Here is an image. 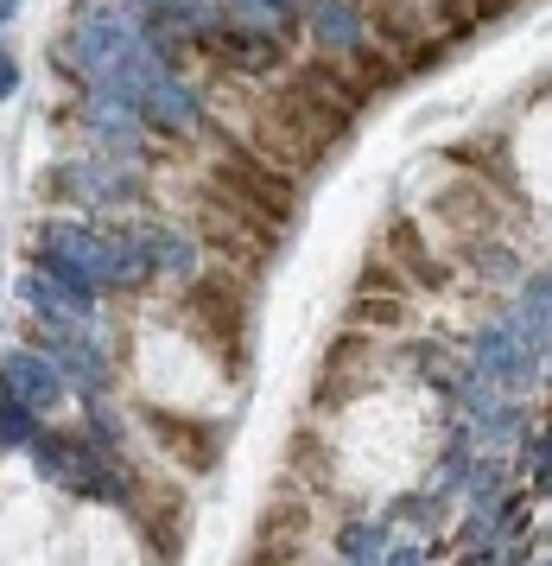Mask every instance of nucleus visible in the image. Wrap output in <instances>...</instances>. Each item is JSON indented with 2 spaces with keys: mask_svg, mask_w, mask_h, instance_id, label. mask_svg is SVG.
<instances>
[{
  "mask_svg": "<svg viewBox=\"0 0 552 566\" xmlns=\"http://www.w3.org/2000/svg\"><path fill=\"white\" fill-rule=\"evenodd\" d=\"M20 293H25V306H39L45 318H57V325H83V318H89V286L64 281V274H51V268L25 274Z\"/></svg>",
  "mask_w": 552,
  "mask_h": 566,
  "instance_id": "nucleus-1",
  "label": "nucleus"
},
{
  "mask_svg": "<svg viewBox=\"0 0 552 566\" xmlns=\"http://www.w3.org/2000/svg\"><path fill=\"white\" fill-rule=\"evenodd\" d=\"M0 376H7V388H13L32 413L64 401V376H57L45 357H32V350H7V357H0Z\"/></svg>",
  "mask_w": 552,
  "mask_h": 566,
  "instance_id": "nucleus-2",
  "label": "nucleus"
},
{
  "mask_svg": "<svg viewBox=\"0 0 552 566\" xmlns=\"http://www.w3.org/2000/svg\"><path fill=\"white\" fill-rule=\"evenodd\" d=\"M482 363H489V376L508 388H528L533 363H540V350H533L528 337L514 332V325H496V332H482Z\"/></svg>",
  "mask_w": 552,
  "mask_h": 566,
  "instance_id": "nucleus-3",
  "label": "nucleus"
},
{
  "mask_svg": "<svg viewBox=\"0 0 552 566\" xmlns=\"http://www.w3.org/2000/svg\"><path fill=\"white\" fill-rule=\"evenodd\" d=\"M51 350H57V357H64V369H71V376H83V382H102V376H108V369H102V357L71 332V325H51Z\"/></svg>",
  "mask_w": 552,
  "mask_h": 566,
  "instance_id": "nucleus-4",
  "label": "nucleus"
},
{
  "mask_svg": "<svg viewBox=\"0 0 552 566\" xmlns=\"http://www.w3.org/2000/svg\"><path fill=\"white\" fill-rule=\"evenodd\" d=\"M32 433H39V427H32V408L0 382V446H32Z\"/></svg>",
  "mask_w": 552,
  "mask_h": 566,
  "instance_id": "nucleus-5",
  "label": "nucleus"
},
{
  "mask_svg": "<svg viewBox=\"0 0 552 566\" xmlns=\"http://www.w3.org/2000/svg\"><path fill=\"white\" fill-rule=\"evenodd\" d=\"M147 255L159 261V268H166V274H191V242H184V235H172V230H147Z\"/></svg>",
  "mask_w": 552,
  "mask_h": 566,
  "instance_id": "nucleus-6",
  "label": "nucleus"
},
{
  "mask_svg": "<svg viewBox=\"0 0 552 566\" xmlns=\"http://www.w3.org/2000/svg\"><path fill=\"white\" fill-rule=\"evenodd\" d=\"M311 27H318V39H330V45H355V13L350 7H337V0H318Z\"/></svg>",
  "mask_w": 552,
  "mask_h": 566,
  "instance_id": "nucleus-7",
  "label": "nucleus"
},
{
  "mask_svg": "<svg viewBox=\"0 0 552 566\" xmlns=\"http://www.w3.org/2000/svg\"><path fill=\"white\" fill-rule=\"evenodd\" d=\"M350 554H381V541H375V528H350V541H343Z\"/></svg>",
  "mask_w": 552,
  "mask_h": 566,
  "instance_id": "nucleus-8",
  "label": "nucleus"
},
{
  "mask_svg": "<svg viewBox=\"0 0 552 566\" xmlns=\"http://www.w3.org/2000/svg\"><path fill=\"white\" fill-rule=\"evenodd\" d=\"M13 90H20V64H13V57L0 52V103H7Z\"/></svg>",
  "mask_w": 552,
  "mask_h": 566,
  "instance_id": "nucleus-9",
  "label": "nucleus"
},
{
  "mask_svg": "<svg viewBox=\"0 0 552 566\" xmlns=\"http://www.w3.org/2000/svg\"><path fill=\"white\" fill-rule=\"evenodd\" d=\"M13 7H20V0H0V20H7V13H13Z\"/></svg>",
  "mask_w": 552,
  "mask_h": 566,
  "instance_id": "nucleus-10",
  "label": "nucleus"
},
{
  "mask_svg": "<svg viewBox=\"0 0 552 566\" xmlns=\"http://www.w3.org/2000/svg\"><path fill=\"white\" fill-rule=\"evenodd\" d=\"M261 7H286V0H261Z\"/></svg>",
  "mask_w": 552,
  "mask_h": 566,
  "instance_id": "nucleus-11",
  "label": "nucleus"
}]
</instances>
